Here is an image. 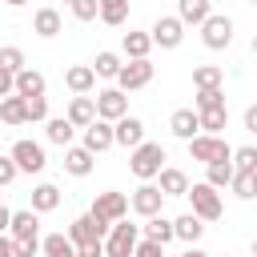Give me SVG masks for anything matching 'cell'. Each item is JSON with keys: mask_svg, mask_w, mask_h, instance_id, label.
Listing matches in <instances>:
<instances>
[{"mask_svg": "<svg viewBox=\"0 0 257 257\" xmlns=\"http://www.w3.org/2000/svg\"><path fill=\"white\" fill-rule=\"evenodd\" d=\"M120 48H124V56H128V60H145V56L153 52V40H149V32H124Z\"/></svg>", "mask_w": 257, "mask_h": 257, "instance_id": "f1b7e54d", "label": "cell"}, {"mask_svg": "<svg viewBox=\"0 0 257 257\" xmlns=\"http://www.w3.org/2000/svg\"><path fill=\"white\" fill-rule=\"evenodd\" d=\"M0 68H4V72H12V76H16V72H20V68H24V52H20V48H16V44H4V48H0Z\"/></svg>", "mask_w": 257, "mask_h": 257, "instance_id": "ab89813d", "label": "cell"}, {"mask_svg": "<svg viewBox=\"0 0 257 257\" xmlns=\"http://www.w3.org/2000/svg\"><path fill=\"white\" fill-rule=\"evenodd\" d=\"M40 253L44 257H76V245L64 233H48V237H40Z\"/></svg>", "mask_w": 257, "mask_h": 257, "instance_id": "f546056e", "label": "cell"}, {"mask_svg": "<svg viewBox=\"0 0 257 257\" xmlns=\"http://www.w3.org/2000/svg\"><path fill=\"white\" fill-rule=\"evenodd\" d=\"M149 40H153L157 48H181V40H185V24H181L177 16H157L153 28H149Z\"/></svg>", "mask_w": 257, "mask_h": 257, "instance_id": "9c48e42d", "label": "cell"}, {"mask_svg": "<svg viewBox=\"0 0 257 257\" xmlns=\"http://www.w3.org/2000/svg\"><path fill=\"white\" fill-rule=\"evenodd\" d=\"M229 181H233V161H213V165H205V185H213V189L221 193V189H229Z\"/></svg>", "mask_w": 257, "mask_h": 257, "instance_id": "1f68e13d", "label": "cell"}, {"mask_svg": "<svg viewBox=\"0 0 257 257\" xmlns=\"http://www.w3.org/2000/svg\"><path fill=\"white\" fill-rule=\"evenodd\" d=\"M20 177V169L12 165V157H0V185H12Z\"/></svg>", "mask_w": 257, "mask_h": 257, "instance_id": "ee69618b", "label": "cell"}, {"mask_svg": "<svg viewBox=\"0 0 257 257\" xmlns=\"http://www.w3.org/2000/svg\"><path fill=\"white\" fill-rule=\"evenodd\" d=\"M173 237H177V241H185V245H197V241L205 237V221H201V217H193V213H181V217L173 221Z\"/></svg>", "mask_w": 257, "mask_h": 257, "instance_id": "7402d4cb", "label": "cell"}, {"mask_svg": "<svg viewBox=\"0 0 257 257\" xmlns=\"http://www.w3.org/2000/svg\"><path fill=\"white\" fill-rule=\"evenodd\" d=\"M76 257H104V245L100 241H80L76 245Z\"/></svg>", "mask_w": 257, "mask_h": 257, "instance_id": "f6af8a7d", "label": "cell"}, {"mask_svg": "<svg viewBox=\"0 0 257 257\" xmlns=\"http://www.w3.org/2000/svg\"><path fill=\"white\" fill-rule=\"evenodd\" d=\"M84 149L96 157V153H104V149H112V120H100V116H92L84 128Z\"/></svg>", "mask_w": 257, "mask_h": 257, "instance_id": "4fadbf2b", "label": "cell"}, {"mask_svg": "<svg viewBox=\"0 0 257 257\" xmlns=\"http://www.w3.org/2000/svg\"><path fill=\"white\" fill-rule=\"evenodd\" d=\"M44 88H48V80H44L36 68H28V64L12 76V92H16V96H44Z\"/></svg>", "mask_w": 257, "mask_h": 257, "instance_id": "9a60e30c", "label": "cell"}, {"mask_svg": "<svg viewBox=\"0 0 257 257\" xmlns=\"http://www.w3.org/2000/svg\"><path fill=\"white\" fill-rule=\"evenodd\" d=\"M64 116H68V124H72V128H84V124L96 116L92 96H72V100H68V108H64Z\"/></svg>", "mask_w": 257, "mask_h": 257, "instance_id": "603a6c76", "label": "cell"}, {"mask_svg": "<svg viewBox=\"0 0 257 257\" xmlns=\"http://www.w3.org/2000/svg\"><path fill=\"white\" fill-rule=\"evenodd\" d=\"M137 241H141V225H128V217L112 221L108 233L100 237L104 257H133V245H137Z\"/></svg>", "mask_w": 257, "mask_h": 257, "instance_id": "7a4b0ae2", "label": "cell"}, {"mask_svg": "<svg viewBox=\"0 0 257 257\" xmlns=\"http://www.w3.org/2000/svg\"><path fill=\"white\" fill-rule=\"evenodd\" d=\"M165 161H169V157H165V145H157V141H141V145L128 149V169H133V177H141V181H153Z\"/></svg>", "mask_w": 257, "mask_h": 257, "instance_id": "6da1fadb", "label": "cell"}, {"mask_svg": "<svg viewBox=\"0 0 257 257\" xmlns=\"http://www.w3.org/2000/svg\"><path fill=\"white\" fill-rule=\"evenodd\" d=\"M245 133H257V104L245 108Z\"/></svg>", "mask_w": 257, "mask_h": 257, "instance_id": "bcb514c9", "label": "cell"}, {"mask_svg": "<svg viewBox=\"0 0 257 257\" xmlns=\"http://www.w3.org/2000/svg\"><path fill=\"white\" fill-rule=\"evenodd\" d=\"M64 84H68L72 96H88V92L96 88V72H92L88 64H72V68L64 72Z\"/></svg>", "mask_w": 257, "mask_h": 257, "instance_id": "e0dca14e", "label": "cell"}, {"mask_svg": "<svg viewBox=\"0 0 257 257\" xmlns=\"http://www.w3.org/2000/svg\"><path fill=\"white\" fill-rule=\"evenodd\" d=\"M104 233H108V225H100L92 213H80V217L68 225V233H64V237H68L72 245H80V241H100Z\"/></svg>", "mask_w": 257, "mask_h": 257, "instance_id": "5bb4252c", "label": "cell"}, {"mask_svg": "<svg viewBox=\"0 0 257 257\" xmlns=\"http://www.w3.org/2000/svg\"><path fill=\"white\" fill-rule=\"evenodd\" d=\"M213 12V0H177V20L189 28V24H201L205 16Z\"/></svg>", "mask_w": 257, "mask_h": 257, "instance_id": "484cf974", "label": "cell"}, {"mask_svg": "<svg viewBox=\"0 0 257 257\" xmlns=\"http://www.w3.org/2000/svg\"><path fill=\"white\" fill-rule=\"evenodd\" d=\"M68 8H72V16H76V20H84V24H88V20H96V0H72Z\"/></svg>", "mask_w": 257, "mask_h": 257, "instance_id": "b9f144b4", "label": "cell"}, {"mask_svg": "<svg viewBox=\"0 0 257 257\" xmlns=\"http://www.w3.org/2000/svg\"><path fill=\"white\" fill-rule=\"evenodd\" d=\"M64 173L88 177V173H92V153H88L84 145H64Z\"/></svg>", "mask_w": 257, "mask_h": 257, "instance_id": "d6986e66", "label": "cell"}, {"mask_svg": "<svg viewBox=\"0 0 257 257\" xmlns=\"http://www.w3.org/2000/svg\"><path fill=\"white\" fill-rule=\"evenodd\" d=\"M157 189H161L165 197H185L189 177H185L181 169H173V165H161V173H157Z\"/></svg>", "mask_w": 257, "mask_h": 257, "instance_id": "ffe728a7", "label": "cell"}, {"mask_svg": "<svg viewBox=\"0 0 257 257\" xmlns=\"http://www.w3.org/2000/svg\"><path fill=\"white\" fill-rule=\"evenodd\" d=\"M141 141H145V120H141V116L124 112L120 120H112V145L133 149V145H141Z\"/></svg>", "mask_w": 257, "mask_h": 257, "instance_id": "7c38bea8", "label": "cell"}, {"mask_svg": "<svg viewBox=\"0 0 257 257\" xmlns=\"http://www.w3.org/2000/svg\"><path fill=\"white\" fill-rule=\"evenodd\" d=\"M229 161H233V169H237V173H257V149H253V145L233 149V157H229Z\"/></svg>", "mask_w": 257, "mask_h": 257, "instance_id": "f35d334b", "label": "cell"}, {"mask_svg": "<svg viewBox=\"0 0 257 257\" xmlns=\"http://www.w3.org/2000/svg\"><path fill=\"white\" fill-rule=\"evenodd\" d=\"M193 108H197V112H205V108H225V88H221V84H217V88H197Z\"/></svg>", "mask_w": 257, "mask_h": 257, "instance_id": "8d00e7d4", "label": "cell"}, {"mask_svg": "<svg viewBox=\"0 0 257 257\" xmlns=\"http://www.w3.org/2000/svg\"><path fill=\"white\" fill-rule=\"evenodd\" d=\"M4 4H8V8H24L28 0H4Z\"/></svg>", "mask_w": 257, "mask_h": 257, "instance_id": "816d5d0a", "label": "cell"}, {"mask_svg": "<svg viewBox=\"0 0 257 257\" xmlns=\"http://www.w3.org/2000/svg\"><path fill=\"white\" fill-rule=\"evenodd\" d=\"M133 257H165V245H157V241H145V237H141V241L133 245Z\"/></svg>", "mask_w": 257, "mask_h": 257, "instance_id": "7bdbcfd3", "label": "cell"}, {"mask_svg": "<svg viewBox=\"0 0 257 257\" xmlns=\"http://www.w3.org/2000/svg\"><path fill=\"white\" fill-rule=\"evenodd\" d=\"M56 205H60V189H56L52 181H40V185L32 189V205H28V209H32V213H52Z\"/></svg>", "mask_w": 257, "mask_h": 257, "instance_id": "cb8c5ba5", "label": "cell"}, {"mask_svg": "<svg viewBox=\"0 0 257 257\" xmlns=\"http://www.w3.org/2000/svg\"><path fill=\"white\" fill-rule=\"evenodd\" d=\"M0 120L4 124H24V96H16V92H8V96H0Z\"/></svg>", "mask_w": 257, "mask_h": 257, "instance_id": "4dcf8cb0", "label": "cell"}, {"mask_svg": "<svg viewBox=\"0 0 257 257\" xmlns=\"http://www.w3.org/2000/svg\"><path fill=\"white\" fill-rule=\"evenodd\" d=\"M229 189H233L241 201H253V197H257V173H237V169H233V181H229Z\"/></svg>", "mask_w": 257, "mask_h": 257, "instance_id": "836d02e7", "label": "cell"}, {"mask_svg": "<svg viewBox=\"0 0 257 257\" xmlns=\"http://www.w3.org/2000/svg\"><path fill=\"white\" fill-rule=\"evenodd\" d=\"M44 137H48L52 145H60V149H64V145H72L76 128L68 124V116H48V120H44Z\"/></svg>", "mask_w": 257, "mask_h": 257, "instance_id": "4316f807", "label": "cell"}, {"mask_svg": "<svg viewBox=\"0 0 257 257\" xmlns=\"http://www.w3.org/2000/svg\"><path fill=\"white\" fill-rule=\"evenodd\" d=\"M40 253V237H12V257H36Z\"/></svg>", "mask_w": 257, "mask_h": 257, "instance_id": "60d3db41", "label": "cell"}, {"mask_svg": "<svg viewBox=\"0 0 257 257\" xmlns=\"http://www.w3.org/2000/svg\"><path fill=\"white\" fill-rule=\"evenodd\" d=\"M197 120H201V133H225L229 108H205V112H197Z\"/></svg>", "mask_w": 257, "mask_h": 257, "instance_id": "d6a6232c", "label": "cell"}, {"mask_svg": "<svg viewBox=\"0 0 257 257\" xmlns=\"http://www.w3.org/2000/svg\"><path fill=\"white\" fill-rule=\"evenodd\" d=\"M128 209H133L137 217H157V213L165 209V193H161L153 181H145V185L128 197Z\"/></svg>", "mask_w": 257, "mask_h": 257, "instance_id": "8fae6325", "label": "cell"}, {"mask_svg": "<svg viewBox=\"0 0 257 257\" xmlns=\"http://www.w3.org/2000/svg\"><path fill=\"white\" fill-rule=\"evenodd\" d=\"M221 80H225V72H221L217 64H197V68H193V84H197V88H217Z\"/></svg>", "mask_w": 257, "mask_h": 257, "instance_id": "d590c367", "label": "cell"}, {"mask_svg": "<svg viewBox=\"0 0 257 257\" xmlns=\"http://www.w3.org/2000/svg\"><path fill=\"white\" fill-rule=\"evenodd\" d=\"M8 157H12V165H16L20 173H44V165H48L44 145H40V141H28V137H20Z\"/></svg>", "mask_w": 257, "mask_h": 257, "instance_id": "ba28073f", "label": "cell"}, {"mask_svg": "<svg viewBox=\"0 0 257 257\" xmlns=\"http://www.w3.org/2000/svg\"><path fill=\"white\" fill-rule=\"evenodd\" d=\"M100 225H112V221H120V217H128V197L124 193H116V189H104V193H96L92 197V209H88Z\"/></svg>", "mask_w": 257, "mask_h": 257, "instance_id": "8992f818", "label": "cell"}, {"mask_svg": "<svg viewBox=\"0 0 257 257\" xmlns=\"http://www.w3.org/2000/svg\"><path fill=\"white\" fill-rule=\"evenodd\" d=\"M185 145H189V157L201 161V165H213V161H229L233 157V149H229V141L221 133H197Z\"/></svg>", "mask_w": 257, "mask_h": 257, "instance_id": "3957f363", "label": "cell"}, {"mask_svg": "<svg viewBox=\"0 0 257 257\" xmlns=\"http://www.w3.org/2000/svg\"><path fill=\"white\" fill-rule=\"evenodd\" d=\"M96 16L112 28H120L128 20V0H96Z\"/></svg>", "mask_w": 257, "mask_h": 257, "instance_id": "83f0119b", "label": "cell"}, {"mask_svg": "<svg viewBox=\"0 0 257 257\" xmlns=\"http://www.w3.org/2000/svg\"><path fill=\"white\" fill-rule=\"evenodd\" d=\"M8 92H12V72L0 68V96H8Z\"/></svg>", "mask_w": 257, "mask_h": 257, "instance_id": "7dc6e473", "label": "cell"}, {"mask_svg": "<svg viewBox=\"0 0 257 257\" xmlns=\"http://www.w3.org/2000/svg\"><path fill=\"white\" fill-rule=\"evenodd\" d=\"M8 217H12V209H8V205H0V233H8Z\"/></svg>", "mask_w": 257, "mask_h": 257, "instance_id": "c3c4849f", "label": "cell"}, {"mask_svg": "<svg viewBox=\"0 0 257 257\" xmlns=\"http://www.w3.org/2000/svg\"><path fill=\"white\" fill-rule=\"evenodd\" d=\"M48 120V96H24V124Z\"/></svg>", "mask_w": 257, "mask_h": 257, "instance_id": "74e56055", "label": "cell"}, {"mask_svg": "<svg viewBox=\"0 0 257 257\" xmlns=\"http://www.w3.org/2000/svg\"><path fill=\"white\" fill-rule=\"evenodd\" d=\"M153 72H157V68H153V60L145 56V60H128V64H120L112 80H116V88H120V92H137V88L153 84Z\"/></svg>", "mask_w": 257, "mask_h": 257, "instance_id": "52a82bcc", "label": "cell"}, {"mask_svg": "<svg viewBox=\"0 0 257 257\" xmlns=\"http://www.w3.org/2000/svg\"><path fill=\"white\" fill-rule=\"evenodd\" d=\"M88 68H92L96 76H104V80H112V76H116V68H120V56L104 48V52H96V60H92Z\"/></svg>", "mask_w": 257, "mask_h": 257, "instance_id": "e575fe53", "label": "cell"}, {"mask_svg": "<svg viewBox=\"0 0 257 257\" xmlns=\"http://www.w3.org/2000/svg\"><path fill=\"white\" fill-rule=\"evenodd\" d=\"M92 104H96V116H100V120H120V116L128 112V92H120V88H100V92L92 96Z\"/></svg>", "mask_w": 257, "mask_h": 257, "instance_id": "30bf717a", "label": "cell"}, {"mask_svg": "<svg viewBox=\"0 0 257 257\" xmlns=\"http://www.w3.org/2000/svg\"><path fill=\"white\" fill-rule=\"evenodd\" d=\"M185 197L193 201V217H201V221H221L225 201H221V193H217L213 185L197 181V185H189V189H185Z\"/></svg>", "mask_w": 257, "mask_h": 257, "instance_id": "277c9868", "label": "cell"}, {"mask_svg": "<svg viewBox=\"0 0 257 257\" xmlns=\"http://www.w3.org/2000/svg\"><path fill=\"white\" fill-rule=\"evenodd\" d=\"M169 128H173V137H177V141H189V137H197V133H201L197 108H177V112L169 116Z\"/></svg>", "mask_w": 257, "mask_h": 257, "instance_id": "ac0fdd59", "label": "cell"}, {"mask_svg": "<svg viewBox=\"0 0 257 257\" xmlns=\"http://www.w3.org/2000/svg\"><path fill=\"white\" fill-rule=\"evenodd\" d=\"M8 233H12V237H40V213L16 209V213L8 217Z\"/></svg>", "mask_w": 257, "mask_h": 257, "instance_id": "44dd1931", "label": "cell"}, {"mask_svg": "<svg viewBox=\"0 0 257 257\" xmlns=\"http://www.w3.org/2000/svg\"><path fill=\"white\" fill-rule=\"evenodd\" d=\"M197 28H201L205 48H213V52H221V48H229V44H233V20H229V16H221V12H209Z\"/></svg>", "mask_w": 257, "mask_h": 257, "instance_id": "5b68a950", "label": "cell"}, {"mask_svg": "<svg viewBox=\"0 0 257 257\" xmlns=\"http://www.w3.org/2000/svg\"><path fill=\"white\" fill-rule=\"evenodd\" d=\"M0 257H12V237L0 233Z\"/></svg>", "mask_w": 257, "mask_h": 257, "instance_id": "681fc988", "label": "cell"}, {"mask_svg": "<svg viewBox=\"0 0 257 257\" xmlns=\"http://www.w3.org/2000/svg\"><path fill=\"white\" fill-rule=\"evenodd\" d=\"M177 257H209V253H205V249H197V245H189V249H185V253H177Z\"/></svg>", "mask_w": 257, "mask_h": 257, "instance_id": "f907efd6", "label": "cell"}, {"mask_svg": "<svg viewBox=\"0 0 257 257\" xmlns=\"http://www.w3.org/2000/svg\"><path fill=\"white\" fill-rule=\"evenodd\" d=\"M141 237L145 241H157V245H169L173 241V221L169 217H145V225H141Z\"/></svg>", "mask_w": 257, "mask_h": 257, "instance_id": "d4e9b609", "label": "cell"}, {"mask_svg": "<svg viewBox=\"0 0 257 257\" xmlns=\"http://www.w3.org/2000/svg\"><path fill=\"white\" fill-rule=\"evenodd\" d=\"M60 28H64V20H60V12H56V8H36V12H32V32H36L40 40L60 36Z\"/></svg>", "mask_w": 257, "mask_h": 257, "instance_id": "2e32d148", "label": "cell"}, {"mask_svg": "<svg viewBox=\"0 0 257 257\" xmlns=\"http://www.w3.org/2000/svg\"><path fill=\"white\" fill-rule=\"evenodd\" d=\"M64 4H72V0H64Z\"/></svg>", "mask_w": 257, "mask_h": 257, "instance_id": "f5cc1de1", "label": "cell"}]
</instances>
